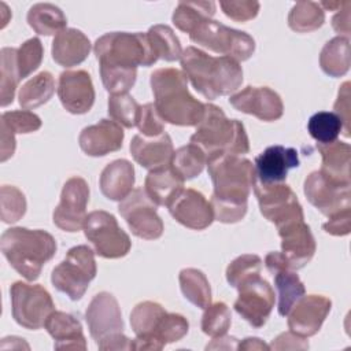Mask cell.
Returning <instances> with one entry per match:
<instances>
[{"mask_svg": "<svg viewBox=\"0 0 351 351\" xmlns=\"http://www.w3.org/2000/svg\"><path fill=\"white\" fill-rule=\"evenodd\" d=\"M332 307V302L322 295H303L289 310L288 328L302 336H314L322 326Z\"/></svg>", "mask_w": 351, "mask_h": 351, "instance_id": "cell-19", "label": "cell"}, {"mask_svg": "<svg viewBox=\"0 0 351 351\" xmlns=\"http://www.w3.org/2000/svg\"><path fill=\"white\" fill-rule=\"evenodd\" d=\"M270 350H307L308 343L306 337H302L293 332H284L278 335L271 344L269 346Z\"/></svg>", "mask_w": 351, "mask_h": 351, "instance_id": "cell-54", "label": "cell"}, {"mask_svg": "<svg viewBox=\"0 0 351 351\" xmlns=\"http://www.w3.org/2000/svg\"><path fill=\"white\" fill-rule=\"evenodd\" d=\"M89 38L78 29L66 27L52 41V59L63 67H73L82 63L90 52Z\"/></svg>", "mask_w": 351, "mask_h": 351, "instance_id": "cell-27", "label": "cell"}, {"mask_svg": "<svg viewBox=\"0 0 351 351\" xmlns=\"http://www.w3.org/2000/svg\"><path fill=\"white\" fill-rule=\"evenodd\" d=\"M207 169L214 185L211 207L214 219L236 223L247 213V200L256 181L251 160L240 155L215 154L207 156Z\"/></svg>", "mask_w": 351, "mask_h": 351, "instance_id": "cell-1", "label": "cell"}, {"mask_svg": "<svg viewBox=\"0 0 351 351\" xmlns=\"http://www.w3.org/2000/svg\"><path fill=\"white\" fill-rule=\"evenodd\" d=\"M307 130L318 144H328L336 141L343 132V123L335 112L319 111L310 117Z\"/></svg>", "mask_w": 351, "mask_h": 351, "instance_id": "cell-41", "label": "cell"}, {"mask_svg": "<svg viewBox=\"0 0 351 351\" xmlns=\"http://www.w3.org/2000/svg\"><path fill=\"white\" fill-rule=\"evenodd\" d=\"M130 154L141 167L154 170L170 165L174 148L166 132L156 137L136 134L130 141Z\"/></svg>", "mask_w": 351, "mask_h": 351, "instance_id": "cell-25", "label": "cell"}, {"mask_svg": "<svg viewBox=\"0 0 351 351\" xmlns=\"http://www.w3.org/2000/svg\"><path fill=\"white\" fill-rule=\"evenodd\" d=\"M278 293V314L285 317L292 306L304 295L306 289L299 276L291 269H282L273 274Z\"/></svg>", "mask_w": 351, "mask_h": 351, "instance_id": "cell-36", "label": "cell"}, {"mask_svg": "<svg viewBox=\"0 0 351 351\" xmlns=\"http://www.w3.org/2000/svg\"><path fill=\"white\" fill-rule=\"evenodd\" d=\"M191 143L200 147L206 156L215 154L244 155L250 151L244 125L239 119L226 118L222 108L215 104H204V115L196 125Z\"/></svg>", "mask_w": 351, "mask_h": 351, "instance_id": "cell-5", "label": "cell"}, {"mask_svg": "<svg viewBox=\"0 0 351 351\" xmlns=\"http://www.w3.org/2000/svg\"><path fill=\"white\" fill-rule=\"evenodd\" d=\"M299 163V154L295 148L270 145L255 158L256 181L261 184L284 182L288 171Z\"/></svg>", "mask_w": 351, "mask_h": 351, "instance_id": "cell-22", "label": "cell"}, {"mask_svg": "<svg viewBox=\"0 0 351 351\" xmlns=\"http://www.w3.org/2000/svg\"><path fill=\"white\" fill-rule=\"evenodd\" d=\"M89 185L82 177L69 178L60 193V202L53 210V223L64 232H78L86 219Z\"/></svg>", "mask_w": 351, "mask_h": 351, "instance_id": "cell-16", "label": "cell"}, {"mask_svg": "<svg viewBox=\"0 0 351 351\" xmlns=\"http://www.w3.org/2000/svg\"><path fill=\"white\" fill-rule=\"evenodd\" d=\"M101 82L107 92L111 95L128 93V90L134 85L137 70H126L119 67L100 66Z\"/></svg>", "mask_w": 351, "mask_h": 351, "instance_id": "cell-48", "label": "cell"}, {"mask_svg": "<svg viewBox=\"0 0 351 351\" xmlns=\"http://www.w3.org/2000/svg\"><path fill=\"white\" fill-rule=\"evenodd\" d=\"M55 92V80L49 71H41L19 89V104L25 110H33L45 104Z\"/></svg>", "mask_w": 351, "mask_h": 351, "instance_id": "cell-33", "label": "cell"}, {"mask_svg": "<svg viewBox=\"0 0 351 351\" xmlns=\"http://www.w3.org/2000/svg\"><path fill=\"white\" fill-rule=\"evenodd\" d=\"M56 350H86L81 322L69 313L52 311L44 324Z\"/></svg>", "mask_w": 351, "mask_h": 351, "instance_id": "cell-26", "label": "cell"}, {"mask_svg": "<svg viewBox=\"0 0 351 351\" xmlns=\"http://www.w3.org/2000/svg\"><path fill=\"white\" fill-rule=\"evenodd\" d=\"M138 103L129 93L111 95L108 97V115L119 125L130 129L137 125L140 114Z\"/></svg>", "mask_w": 351, "mask_h": 351, "instance_id": "cell-42", "label": "cell"}, {"mask_svg": "<svg viewBox=\"0 0 351 351\" xmlns=\"http://www.w3.org/2000/svg\"><path fill=\"white\" fill-rule=\"evenodd\" d=\"M43 55L44 48L40 38L37 37L29 38L16 49V66L21 80L26 78L38 69L43 60Z\"/></svg>", "mask_w": 351, "mask_h": 351, "instance_id": "cell-46", "label": "cell"}, {"mask_svg": "<svg viewBox=\"0 0 351 351\" xmlns=\"http://www.w3.org/2000/svg\"><path fill=\"white\" fill-rule=\"evenodd\" d=\"M229 103L240 112L261 121H277L284 114V104L277 92L267 86H247L230 96Z\"/></svg>", "mask_w": 351, "mask_h": 351, "instance_id": "cell-18", "label": "cell"}, {"mask_svg": "<svg viewBox=\"0 0 351 351\" xmlns=\"http://www.w3.org/2000/svg\"><path fill=\"white\" fill-rule=\"evenodd\" d=\"M167 311L156 302L145 300L134 306L130 313V325L136 339L130 343V350H162L155 340V333Z\"/></svg>", "mask_w": 351, "mask_h": 351, "instance_id": "cell-23", "label": "cell"}, {"mask_svg": "<svg viewBox=\"0 0 351 351\" xmlns=\"http://www.w3.org/2000/svg\"><path fill=\"white\" fill-rule=\"evenodd\" d=\"M215 14L214 1H180L173 12V23L184 33L192 30Z\"/></svg>", "mask_w": 351, "mask_h": 351, "instance_id": "cell-35", "label": "cell"}, {"mask_svg": "<svg viewBox=\"0 0 351 351\" xmlns=\"http://www.w3.org/2000/svg\"><path fill=\"white\" fill-rule=\"evenodd\" d=\"M182 186L184 180L170 165L149 170L144 182V191L156 206H169L184 189Z\"/></svg>", "mask_w": 351, "mask_h": 351, "instance_id": "cell-29", "label": "cell"}, {"mask_svg": "<svg viewBox=\"0 0 351 351\" xmlns=\"http://www.w3.org/2000/svg\"><path fill=\"white\" fill-rule=\"evenodd\" d=\"M186 80L184 71L173 67L151 74L154 106L162 121L177 126H196L202 121L204 104L189 93Z\"/></svg>", "mask_w": 351, "mask_h": 351, "instance_id": "cell-3", "label": "cell"}, {"mask_svg": "<svg viewBox=\"0 0 351 351\" xmlns=\"http://www.w3.org/2000/svg\"><path fill=\"white\" fill-rule=\"evenodd\" d=\"M232 315L229 307L223 302L208 304L202 317V330L211 337L226 335L230 328Z\"/></svg>", "mask_w": 351, "mask_h": 351, "instance_id": "cell-43", "label": "cell"}, {"mask_svg": "<svg viewBox=\"0 0 351 351\" xmlns=\"http://www.w3.org/2000/svg\"><path fill=\"white\" fill-rule=\"evenodd\" d=\"M322 229L332 236H346L351 230V207L341 210L322 225Z\"/></svg>", "mask_w": 351, "mask_h": 351, "instance_id": "cell-53", "label": "cell"}, {"mask_svg": "<svg viewBox=\"0 0 351 351\" xmlns=\"http://www.w3.org/2000/svg\"><path fill=\"white\" fill-rule=\"evenodd\" d=\"M58 96L71 114H85L95 103L92 78L85 70H66L59 75Z\"/></svg>", "mask_w": 351, "mask_h": 351, "instance_id": "cell-21", "label": "cell"}, {"mask_svg": "<svg viewBox=\"0 0 351 351\" xmlns=\"http://www.w3.org/2000/svg\"><path fill=\"white\" fill-rule=\"evenodd\" d=\"M27 23L37 34L52 36L66 29L67 19L63 11L55 4L37 3L27 12Z\"/></svg>", "mask_w": 351, "mask_h": 351, "instance_id": "cell-31", "label": "cell"}, {"mask_svg": "<svg viewBox=\"0 0 351 351\" xmlns=\"http://www.w3.org/2000/svg\"><path fill=\"white\" fill-rule=\"evenodd\" d=\"M189 38L197 45L237 62L250 59L255 51V41L250 34L213 19H206L197 25L189 33Z\"/></svg>", "mask_w": 351, "mask_h": 351, "instance_id": "cell-9", "label": "cell"}, {"mask_svg": "<svg viewBox=\"0 0 351 351\" xmlns=\"http://www.w3.org/2000/svg\"><path fill=\"white\" fill-rule=\"evenodd\" d=\"M281 239V254L285 256L289 269L304 267L314 256L317 244L310 226L302 219H293L277 226Z\"/></svg>", "mask_w": 351, "mask_h": 351, "instance_id": "cell-17", "label": "cell"}, {"mask_svg": "<svg viewBox=\"0 0 351 351\" xmlns=\"http://www.w3.org/2000/svg\"><path fill=\"white\" fill-rule=\"evenodd\" d=\"M350 185L351 184L335 181L317 170L307 176L303 191L307 200L321 214L332 217L333 214L351 207Z\"/></svg>", "mask_w": 351, "mask_h": 351, "instance_id": "cell-15", "label": "cell"}, {"mask_svg": "<svg viewBox=\"0 0 351 351\" xmlns=\"http://www.w3.org/2000/svg\"><path fill=\"white\" fill-rule=\"evenodd\" d=\"M1 75H0V103L5 107L14 101V95L18 82L21 81L18 66H16V49L15 48H1Z\"/></svg>", "mask_w": 351, "mask_h": 351, "instance_id": "cell-40", "label": "cell"}, {"mask_svg": "<svg viewBox=\"0 0 351 351\" xmlns=\"http://www.w3.org/2000/svg\"><path fill=\"white\" fill-rule=\"evenodd\" d=\"M233 343H237V339L234 337H230V336H219V337H214L213 341L210 344H207V350H221V348H226V350H230V348H237V346H234Z\"/></svg>", "mask_w": 351, "mask_h": 351, "instance_id": "cell-58", "label": "cell"}, {"mask_svg": "<svg viewBox=\"0 0 351 351\" xmlns=\"http://www.w3.org/2000/svg\"><path fill=\"white\" fill-rule=\"evenodd\" d=\"M167 207L177 222L193 230H203L214 221L211 203L202 192L192 188L182 189Z\"/></svg>", "mask_w": 351, "mask_h": 351, "instance_id": "cell-20", "label": "cell"}, {"mask_svg": "<svg viewBox=\"0 0 351 351\" xmlns=\"http://www.w3.org/2000/svg\"><path fill=\"white\" fill-rule=\"evenodd\" d=\"M0 248L14 270L27 281H34L40 277L43 266L53 258L56 241L45 230L16 226L4 230Z\"/></svg>", "mask_w": 351, "mask_h": 351, "instance_id": "cell-4", "label": "cell"}, {"mask_svg": "<svg viewBox=\"0 0 351 351\" xmlns=\"http://www.w3.org/2000/svg\"><path fill=\"white\" fill-rule=\"evenodd\" d=\"M350 8H351V3L344 1L343 5L340 7L339 12L332 19L333 29L339 34H344L343 37H347V38L350 36Z\"/></svg>", "mask_w": 351, "mask_h": 351, "instance_id": "cell-55", "label": "cell"}, {"mask_svg": "<svg viewBox=\"0 0 351 351\" xmlns=\"http://www.w3.org/2000/svg\"><path fill=\"white\" fill-rule=\"evenodd\" d=\"M180 60L192 86L208 100L230 95L243 82L241 66L229 56L215 58L196 47H186Z\"/></svg>", "mask_w": 351, "mask_h": 351, "instance_id": "cell-2", "label": "cell"}, {"mask_svg": "<svg viewBox=\"0 0 351 351\" xmlns=\"http://www.w3.org/2000/svg\"><path fill=\"white\" fill-rule=\"evenodd\" d=\"M97 269L95 252L88 245L70 248L64 259L52 270L51 282L71 300H80L86 292L89 282L96 277Z\"/></svg>", "mask_w": 351, "mask_h": 351, "instance_id": "cell-8", "label": "cell"}, {"mask_svg": "<svg viewBox=\"0 0 351 351\" xmlns=\"http://www.w3.org/2000/svg\"><path fill=\"white\" fill-rule=\"evenodd\" d=\"M125 133L119 123L110 119H100L86 126L78 136L81 149L88 156H104L122 148Z\"/></svg>", "mask_w": 351, "mask_h": 351, "instance_id": "cell-24", "label": "cell"}, {"mask_svg": "<svg viewBox=\"0 0 351 351\" xmlns=\"http://www.w3.org/2000/svg\"><path fill=\"white\" fill-rule=\"evenodd\" d=\"M262 259L254 254H244L233 259L226 267V281L233 288H237L250 277L261 274Z\"/></svg>", "mask_w": 351, "mask_h": 351, "instance_id": "cell-44", "label": "cell"}, {"mask_svg": "<svg viewBox=\"0 0 351 351\" xmlns=\"http://www.w3.org/2000/svg\"><path fill=\"white\" fill-rule=\"evenodd\" d=\"M140 130V134L145 137H156L165 133L163 121L155 110L154 103H147L140 107V114L136 125Z\"/></svg>", "mask_w": 351, "mask_h": 351, "instance_id": "cell-50", "label": "cell"}, {"mask_svg": "<svg viewBox=\"0 0 351 351\" xmlns=\"http://www.w3.org/2000/svg\"><path fill=\"white\" fill-rule=\"evenodd\" d=\"M101 193L115 202L123 200L132 191L134 185V167L126 159H117L108 163L99 180Z\"/></svg>", "mask_w": 351, "mask_h": 351, "instance_id": "cell-28", "label": "cell"}, {"mask_svg": "<svg viewBox=\"0 0 351 351\" xmlns=\"http://www.w3.org/2000/svg\"><path fill=\"white\" fill-rule=\"evenodd\" d=\"M84 233L95 247V252L101 258L117 259L130 251L129 234L118 225L115 217L107 211L89 213L84 223Z\"/></svg>", "mask_w": 351, "mask_h": 351, "instance_id": "cell-11", "label": "cell"}, {"mask_svg": "<svg viewBox=\"0 0 351 351\" xmlns=\"http://www.w3.org/2000/svg\"><path fill=\"white\" fill-rule=\"evenodd\" d=\"M93 52L99 66L126 70H137V66L148 67L158 60L147 33H106L96 40Z\"/></svg>", "mask_w": 351, "mask_h": 351, "instance_id": "cell-6", "label": "cell"}, {"mask_svg": "<svg viewBox=\"0 0 351 351\" xmlns=\"http://www.w3.org/2000/svg\"><path fill=\"white\" fill-rule=\"evenodd\" d=\"M156 207L144 188H136L121 200L118 211L134 236L144 240H155L162 236L165 229Z\"/></svg>", "mask_w": 351, "mask_h": 351, "instance_id": "cell-12", "label": "cell"}, {"mask_svg": "<svg viewBox=\"0 0 351 351\" xmlns=\"http://www.w3.org/2000/svg\"><path fill=\"white\" fill-rule=\"evenodd\" d=\"M1 202V221L14 223L19 221L26 213V199L22 191L12 185H3L0 189Z\"/></svg>", "mask_w": 351, "mask_h": 351, "instance_id": "cell-45", "label": "cell"}, {"mask_svg": "<svg viewBox=\"0 0 351 351\" xmlns=\"http://www.w3.org/2000/svg\"><path fill=\"white\" fill-rule=\"evenodd\" d=\"M189 330L188 319L177 313H166L159 322L155 333V340L165 347L169 343L181 340Z\"/></svg>", "mask_w": 351, "mask_h": 351, "instance_id": "cell-47", "label": "cell"}, {"mask_svg": "<svg viewBox=\"0 0 351 351\" xmlns=\"http://www.w3.org/2000/svg\"><path fill=\"white\" fill-rule=\"evenodd\" d=\"M181 292L186 300L199 308H206L211 304V288L206 274L193 267L182 269L178 274Z\"/></svg>", "mask_w": 351, "mask_h": 351, "instance_id": "cell-34", "label": "cell"}, {"mask_svg": "<svg viewBox=\"0 0 351 351\" xmlns=\"http://www.w3.org/2000/svg\"><path fill=\"white\" fill-rule=\"evenodd\" d=\"M219 5L223 14L236 21V22H247L254 19L258 15L261 4L252 0H241V1H219Z\"/></svg>", "mask_w": 351, "mask_h": 351, "instance_id": "cell-51", "label": "cell"}, {"mask_svg": "<svg viewBox=\"0 0 351 351\" xmlns=\"http://www.w3.org/2000/svg\"><path fill=\"white\" fill-rule=\"evenodd\" d=\"M15 151V133L1 125V162H5L14 155Z\"/></svg>", "mask_w": 351, "mask_h": 351, "instance_id": "cell-56", "label": "cell"}, {"mask_svg": "<svg viewBox=\"0 0 351 351\" xmlns=\"http://www.w3.org/2000/svg\"><path fill=\"white\" fill-rule=\"evenodd\" d=\"M147 37L156 58L166 62H174L181 59L182 48L178 37L167 25H154L147 32Z\"/></svg>", "mask_w": 351, "mask_h": 351, "instance_id": "cell-39", "label": "cell"}, {"mask_svg": "<svg viewBox=\"0 0 351 351\" xmlns=\"http://www.w3.org/2000/svg\"><path fill=\"white\" fill-rule=\"evenodd\" d=\"M236 350H270L267 344H265L261 339L258 337H247L243 341L237 344Z\"/></svg>", "mask_w": 351, "mask_h": 351, "instance_id": "cell-59", "label": "cell"}, {"mask_svg": "<svg viewBox=\"0 0 351 351\" xmlns=\"http://www.w3.org/2000/svg\"><path fill=\"white\" fill-rule=\"evenodd\" d=\"M325 22V11L315 1H298L289 11L288 26L296 33L319 29Z\"/></svg>", "mask_w": 351, "mask_h": 351, "instance_id": "cell-38", "label": "cell"}, {"mask_svg": "<svg viewBox=\"0 0 351 351\" xmlns=\"http://www.w3.org/2000/svg\"><path fill=\"white\" fill-rule=\"evenodd\" d=\"M41 119L37 114L27 110L5 111L1 114L0 125L5 126L12 133H32L41 128Z\"/></svg>", "mask_w": 351, "mask_h": 351, "instance_id": "cell-49", "label": "cell"}, {"mask_svg": "<svg viewBox=\"0 0 351 351\" xmlns=\"http://www.w3.org/2000/svg\"><path fill=\"white\" fill-rule=\"evenodd\" d=\"M85 319L99 350H130L132 340L123 335L121 308L112 293L95 295L85 311Z\"/></svg>", "mask_w": 351, "mask_h": 351, "instance_id": "cell-7", "label": "cell"}, {"mask_svg": "<svg viewBox=\"0 0 351 351\" xmlns=\"http://www.w3.org/2000/svg\"><path fill=\"white\" fill-rule=\"evenodd\" d=\"M252 189L262 215L276 226L304 218L302 204L289 185L284 182L261 184L255 181Z\"/></svg>", "mask_w": 351, "mask_h": 351, "instance_id": "cell-13", "label": "cell"}, {"mask_svg": "<svg viewBox=\"0 0 351 351\" xmlns=\"http://www.w3.org/2000/svg\"><path fill=\"white\" fill-rule=\"evenodd\" d=\"M321 154L322 165L319 171L326 177L344 182H350V165H351V147L343 141H333L328 144H317Z\"/></svg>", "mask_w": 351, "mask_h": 351, "instance_id": "cell-30", "label": "cell"}, {"mask_svg": "<svg viewBox=\"0 0 351 351\" xmlns=\"http://www.w3.org/2000/svg\"><path fill=\"white\" fill-rule=\"evenodd\" d=\"M265 265H266L267 270H269L271 274H274L276 271L282 270V269H289V265H288L285 256H284L281 252H276V251L269 252V254L266 255V258H265ZM291 270H292V269H291Z\"/></svg>", "mask_w": 351, "mask_h": 351, "instance_id": "cell-57", "label": "cell"}, {"mask_svg": "<svg viewBox=\"0 0 351 351\" xmlns=\"http://www.w3.org/2000/svg\"><path fill=\"white\" fill-rule=\"evenodd\" d=\"M237 291L239 296L234 302V310L254 328H262L276 302L271 285L258 274L243 281Z\"/></svg>", "mask_w": 351, "mask_h": 351, "instance_id": "cell-14", "label": "cell"}, {"mask_svg": "<svg viewBox=\"0 0 351 351\" xmlns=\"http://www.w3.org/2000/svg\"><path fill=\"white\" fill-rule=\"evenodd\" d=\"M10 295L12 318L26 329H40L55 311L53 300L43 285L16 281L11 285Z\"/></svg>", "mask_w": 351, "mask_h": 351, "instance_id": "cell-10", "label": "cell"}, {"mask_svg": "<svg viewBox=\"0 0 351 351\" xmlns=\"http://www.w3.org/2000/svg\"><path fill=\"white\" fill-rule=\"evenodd\" d=\"M207 163L204 151L196 144H188L174 151L170 166L184 180H192L199 176Z\"/></svg>", "mask_w": 351, "mask_h": 351, "instance_id": "cell-37", "label": "cell"}, {"mask_svg": "<svg viewBox=\"0 0 351 351\" xmlns=\"http://www.w3.org/2000/svg\"><path fill=\"white\" fill-rule=\"evenodd\" d=\"M319 66L329 77H341L350 69V40L343 36L329 40L321 53Z\"/></svg>", "mask_w": 351, "mask_h": 351, "instance_id": "cell-32", "label": "cell"}, {"mask_svg": "<svg viewBox=\"0 0 351 351\" xmlns=\"http://www.w3.org/2000/svg\"><path fill=\"white\" fill-rule=\"evenodd\" d=\"M335 114L340 118L343 123V134L346 137L350 136V82L346 81L337 93V99L335 101Z\"/></svg>", "mask_w": 351, "mask_h": 351, "instance_id": "cell-52", "label": "cell"}]
</instances>
